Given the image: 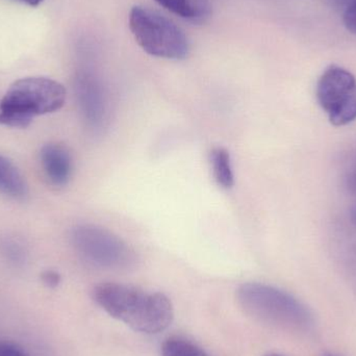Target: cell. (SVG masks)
<instances>
[{
  "mask_svg": "<svg viewBox=\"0 0 356 356\" xmlns=\"http://www.w3.org/2000/svg\"><path fill=\"white\" fill-rule=\"evenodd\" d=\"M94 301L108 314L142 334H154L172 323L175 309L163 293H149L116 282H102L92 292Z\"/></svg>",
  "mask_w": 356,
  "mask_h": 356,
  "instance_id": "6da1fadb",
  "label": "cell"
},
{
  "mask_svg": "<svg viewBox=\"0 0 356 356\" xmlns=\"http://www.w3.org/2000/svg\"><path fill=\"white\" fill-rule=\"evenodd\" d=\"M67 92L64 86L48 77H24L14 81L0 99V124L25 129L35 117L63 108Z\"/></svg>",
  "mask_w": 356,
  "mask_h": 356,
  "instance_id": "7a4b0ae2",
  "label": "cell"
},
{
  "mask_svg": "<svg viewBox=\"0 0 356 356\" xmlns=\"http://www.w3.org/2000/svg\"><path fill=\"white\" fill-rule=\"evenodd\" d=\"M236 297L245 313L259 321L305 332L315 326L313 314L302 302L274 286L248 282L238 288Z\"/></svg>",
  "mask_w": 356,
  "mask_h": 356,
  "instance_id": "3957f363",
  "label": "cell"
},
{
  "mask_svg": "<svg viewBox=\"0 0 356 356\" xmlns=\"http://www.w3.org/2000/svg\"><path fill=\"white\" fill-rule=\"evenodd\" d=\"M129 29L138 45L149 56L179 60L188 56L190 44L177 23L147 6H134Z\"/></svg>",
  "mask_w": 356,
  "mask_h": 356,
  "instance_id": "277c9868",
  "label": "cell"
},
{
  "mask_svg": "<svg viewBox=\"0 0 356 356\" xmlns=\"http://www.w3.org/2000/svg\"><path fill=\"white\" fill-rule=\"evenodd\" d=\"M71 238L77 253L95 267L123 270L129 269L136 263L135 251L122 238L104 228L77 226Z\"/></svg>",
  "mask_w": 356,
  "mask_h": 356,
  "instance_id": "5b68a950",
  "label": "cell"
},
{
  "mask_svg": "<svg viewBox=\"0 0 356 356\" xmlns=\"http://www.w3.org/2000/svg\"><path fill=\"white\" fill-rule=\"evenodd\" d=\"M317 99L334 127H344L356 119V79L350 71L332 65L317 83Z\"/></svg>",
  "mask_w": 356,
  "mask_h": 356,
  "instance_id": "8992f818",
  "label": "cell"
},
{
  "mask_svg": "<svg viewBox=\"0 0 356 356\" xmlns=\"http://www.w3.org/2000/svg\"><path fill=\"white\" fill-rule=\"evenodd\" d=\"M77 98L86 121L94 129H102L108 117L106 96L93 77L83 75L77 79Z\"/></svg>",
  "mask_w": 356,
  "mask_h": 356,
  "instance_id": "52a82bcc",
  "label": "cell"
},
{
  "mask_svg": "<svg viewBox=\"0 0 356 356\" xmlns=\"http://www.w3.org/2000/svg\"><path fill=\"white\" fill-rule=\"evenodd\" d=\"M42 168L50 184L64 186L68 184L72 175V158L65 146L60 144H47L40 152Z\"/></svg>",
  "mask_w": 356,
  "mask_h": 356,
  "instance_id": "ba28073f",
  "label": "cell"
},
{
  "mask_svg": "<svg viewBox=\"0 0 356 356\" xmlns=\"http://www.w3.org/2000/svg\"><path fill=\"white\" fill-rule=\"evenodd\" d=\"M156 3L193 24H202L211 16V0H156Z\"/></svg>",
  "mask_w": 356,
  "mask_h": 356,
  "instance_id": "9c48e42d",
  "label": "cell"
},
{
  "mask_svg": "<svg viewBox=\"0 0 356 356\" xmlns=\"http://www.w3.org/2000/svg\"><path fill=\"white\" fill-rule=\"evenodd\" d=\"M0 193L13 198H23L27 184L19 169L8 158L0 154Z\"/></svg>",
  "mask_w": 356,
  "mask_h": 356,
  "instance_id": "30bf717a",
  "label": "cell"
},
{
  "mask_svg": "<svg viewBox=\"0 0 356 356\" xmlns=\"http://www.w3.org/2000/svg\"><path fill=\"white\" fill-rule=\"evenodd\" d=\"M211 164L216 181L223 188H230L234 184L232 159L225 148L217 147L211 152Z\"/></svg>",
  "mask_w": 356,
  "mask_h": 356,
  "instance_id": "8fae6325",
  "label": "cell"
},
{
  "mask_svg": "<svg viewBox=\"0 0 356 356\" xmlns=\"http://www.w3.org/2000/svg\"><path fill=\"white\" fill-rule=\"evenodd\" d=\"M163 356H207L204 351L191 341L172 337L167 339L162 346Z\"/></svg>",
  "mask_w": 356,
  "mask_h": 356,
  "instance_id": "7c38bea8",
  "label": "cell"
},
{
  "mask_svg": "<svg viewBox=\"0 0 356 356\" xmlns=\"http://www.w3.org/2000/svg\"><path fill=\"white\" fill-rule=\"evenodd\" d=\"M0 249L2 252L14 261H21L24 257V248L22 244L14 238H4L0 242Z\"/></svg>",
  "mask_w": 356,
  "mask_h": 356,
  "instance_id": "4fadbf2b",
  "label": "cell"
},
{
  "mask_svg": "<svg viewBox=\"0 0 356 356\" xmlns=\"http://www.w3.org/2000/svg\"><path fill=\"white\" fill-rule=\"evenodd\" d=\"M343 20L347 29L356 35V1L347 4Z\"/></svg>",
  "mask_w": 356,
  "mask_h": 356,
  "instance_id": "5bb4252c",
  "label": "cell"
},
{
  "mask_svg": "<svg viewBox=\"0 0 356 356\" xmlns=\"http://www.w3.org/2000/svg\"><path fill=\"white\" fill-rule=\"evenodd\" d=\"M42 282L48 288L54 289L60 284V275L56 271L54 270H47L44 271L41 275Z\"/></svg>",
  "mask_w": 356,
  "mask_h": 356,
  "instance_id": "9a60e30c",
  "label": "cell"
},
{
  "mask_svg": "<svg viewBox=\"0 0 356 356\" xmlns=\"http://www.w3.org/2000/svg\"><path fill=\"white\" fill-rule=\"evenodd\" d=\"M0 356H26L16 345L0 343Z\"/></svg>",
  "mask_w": 356,
  "mask_h": 356,
  "instance_id": "2e32d148",
  "label": "cell"
},
{
  "mask_svg": "<svg viewBox=\"0 0 356 356\" xmlns=\"http://www.w3.org/2000/svg\"><path fill=\"white\" fill-rule=\"evenodd\" d=\"M15 1L21 2L29 6H38L44 1V0H15Z\"/></svg>",
  "mask_w": 356,
  "mask_h": 356,
  "instance_id": "e0dca14e",
  "label": "cell"
},
{
  "mask_svg": "<svg viewBox=\"0 0 356 356\" xmlns=\"http://www.w3.org/2000/svg\"><path fill=\"white\" fill-rule=\"evenodd\" d=\"M350 216L351 220H353V223L356 225V204L353 207V209H351Z\"/></svg>",
  "mask_w": 356,
  "mask_h": 356,
  "instance_id": "ac0fdd59",
  "label": "cell"
},
{
  "mask_svg": "<svg viewBox=\"0 0 356 356\" xmlns=\"http://www.w3.org/2000/svg\"><path fill=\"white\" fill-rule=\"evenodd\" d=\"M323 356H340V355H336V353H324Z\"/></svg>",
  "mask_w": 356,
  "mask_h": 356,
  "instance_id": "d6986e66",
  "label": "cell"
},
{
  "mask_svg": "<svg viewBox=\"0 0 356 356\" xmlns=\"http://www.w3.org/2000/svg\"><path fill=\"white\" fill-rule=\"evenodd\" d=\"M265 356H282V355H275V353H271V355H265Z\"/></svg>",
  "mask_w": 356,
  "mask_h": 356,
  "instance_id": "ffe728a7",
  "label": "cell"
},
{
  "mask_svg": "<svg viewBox=\"0 0 356 356\" xmlns=\"http://www.w3.org/2000/svg\"><path fill=\"white\" fill-rule=\"evenodd\" d=\"M356 0H348V1H347V4H349V3H351V2H355Z\"/></svg>",
  "mask_w": 356,
  "mask_h": 356,
  "instance_id": "44dd1931",
  "label": "cell"
}]
</instances>
